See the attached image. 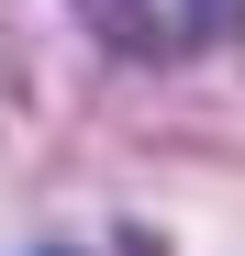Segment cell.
Listing matches in <instances>:
<instances>
[{
	"mask_svg": "<svg viewBox=\"0 0 245 256\" xmlns=\"http://www.w3.org/2000/svg\"><path fill=\"white\" fill-rule=\"evenodd\" d=\"M78 22L134 67H178V56L245 45V0H78Z\"/></svg>",
	"mask_w": 245,
	"mask_h": 256,
	"instance_id": "6da1fadb",
	"label": "cell"
}]
</instances>
